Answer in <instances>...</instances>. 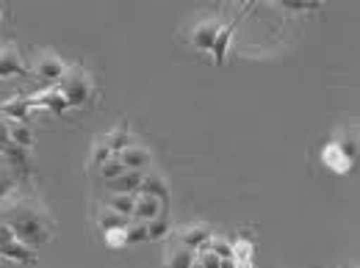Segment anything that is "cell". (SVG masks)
I'll return each mask as SVG.
<instances>
[{
    "label": "cell",
    "instance_id": "6da1fadb",
    "mask_svg": "<svg viewBox=\"0 0 360 268\" xmlns=\"http://www.w3.org/2000/svg\"><path fill=\"white\" fill-rule=\"evenodd\" d=\"M0 222L6 224L20 243L28 249H42L56 235V222L45 208V202L34 196H8L0 202Z\"/></svg>",
    "mask_w": 360,
    "mask_h": 268
},
{
    "label": "cell",
    "instance_id": "7a4b0ae2",
    "mask_svg": "<svg viewBox=\"0 0 360 268\" xmlns=\"http://www.w3.org/2000/svg\"><path fill=\"white\" fill-rule=\"evenodd\" d=\"M58 91L64 94V100H67L70 108H84L91 100V91H94L91 75L81 64H72V67H67L64 78L58 81Z\"/></svg>",
    "mask_w": 360,
    "mask_h": 268
},
{
    "label": "cell",
    "instance_id": "3957f363",
    "mask_svg": "<svg viewBox=\"0 0 360 268\" xmlns=\"http://www.w3.org/2000/svg\"><path fill=\"white\" fill-rule=\"evenodd\" d=\"M219 31H222V20L214 17V14H205V17H197V20L186 28L183 39L191 47H197V50L205 53V50H214V42H217Z\"/></svg>",
    "mask_w": 360,
    "mask_h": 268
},
{
    "label": "cell",
    "instance_id": "277c9868",
    "mask_svg": "<svg viewBox=\"0 0 360 268\" xmlns=\"http://www.w3.org/2000/svg\"><path fill=\"white\" fill-rule=\"evenodd\" d=\"M64 72H67V64H64L53 50H37V53H34L31 75H34L39 83H45L47 89H50L53 83H58V81L64 78Z\"/></svg>",
    "mask_w": 360,
    "mask_h": 268
},
{
    "label": "cell",
    "instance_id": "5b68a950",
    "mask_svg": "<svg viewBox=\"0 0 360 268\" xmlns=\"http://www.w3.org/2000/svg\"><path fill=\"white\" fill-rule=\"evenodd\" d=\"M0 257H3V260H14V263H25V266L37 263V252L28 249L25 243H20V241L14 238V232L3 222H0Z\"/></svg>",
    "mask_w": 360,
    "mask_h": 268
},
{
    "label": "cell",
    "instance_id": "8992f818",
    "mask_svg": "<svg viewBox=\"0 0 360 268\" xmlns=\"http://www.w3.org/2000/svg\"><path fill=\"white\" fill-rule=\"evenodd\" d=\"M28 75H31V69L17 45L8 42L0 47V78H28Z\"/></svg>",
    "mask_w": 360,
    "mask_h": 268
},
{
    "label": "cell",
    "instance_id": "52a82bcc",
    "mask_svg": "<svg viewBox=\"0 0 360 268\" xmlns=\"http://www.w3.org/2000/svg\"><path fill=\"white\" fill-rule=\"evenodd\" d=\"M211 238H214V229H211L208 224H188V227L178 229V243L186 246V249H191V252L205 249V243H208Z\"/></svg>",
    "mask_w": 360,
    "mask_h": 268
},
{
    "label": "cell",
    "instance_id": "ba28073f",
    "mask_svg": "<svg viewBox=\"0 0 360 268\" xmlns=\"http://www.w3.org/2000/svg\"><path fill=\"white\" fill-rule=\"evenodd\" d=\"M161 216H167V205L161 202V199H155V196H144V194H139L136 196V208H134V216H131V222H155V219H161Z\"/></svg>",
    "mask_w": 360,
    "mask_h": 268
},
{
    "label": "cell",
    "instance_id": "9c48e42d",
    "mask_svg": "<svg viewBox=\"0 0 360 268\" xmlns=\"http://www.w3.org/2000/svg\"><path fill=\"white\" fill-rule=\"evenodd\" d=\"M117 158H120V163H122L128 172H147V169H150V163H153L150 149H147V147H141V144H128Z\"/></svg>",
    "mask_w": 360,
    "mask_h": 268
},
{
    "label": "cell",
    "instance_id": "30bf717a",
    "mask_svg": "<svg viewBox=\"0 0 360 268\" xmlns=\"http://www.w3.org/2000/svg\"><path fill=\"white\" fill-rule=\"evenodd\" d=\"M0 114H6L8 119H14V122H22V125H28V119L34 116V105H31V94H14V100H8V102H3L0 105Z\"/></svg>",
    "mask_w": 360,
    "mask_h": 268
},
{
    "label": "cell",
    "instance_id": "8fae6325",
    "mask_svg": "<svg viewBox=\"0 0 360 268\" xmlns=\"http://www.w3.org/2000/svg\"><path fill=\"white\" fill-rule=\"evenodd\" d=\"M139 194H144V196H155V199H161V202L167 205V202H169V182L164 180V175L147 169V172H144V180H141Z\"/></svg>",
    "mask_w": 360,
    "mask_h": 268
},
{
    "label": "cell",
    "instance_id": "7c38bea8",
    "mask_svg": "<svg viewBox=\"0 0 360 268\" xmlns=\"http://www.w3.org/2000/svg\"><path fill=\"white\" fill-rule=\"evenodd\" d=\"M31 105L34 108H50L53 114H64L70 105H67V100H64V94L58 91V86H50V89H45L42 94H31Z\"/></svg>",
    "mask_w": 360,
    "mask_h": 268
},
{
    "label": "cell",
    "instance_id": "4fadbf2b",
    "mask_svg": "<svg viewBox=\"0 0 360 268\" xmlns=\"http://www.w3.org/2000/svg\"><path fill=\"white\" fill-rule=\"evenodd\" d=\"M244 14H247V8H244V11H238L227 25H222V31H219V36H217V42H214V50H211V53H214V61H217L219 67L225 64L227 47H230V36L236 34V25L241 22V17H244Z\"/></svg>",
    "mask_w": 360,
    "mask_h": 268
},
{
    "label": "cell",
    "instance_id": "5bb4252c",
    "mask_svg": "<svg viewBox=\"0 0 360 268\" xmlns=\"http://www.w3.org/2000/svg\"><path fill=\"white\" fill-rule=\"evenodd\" d=\"M141 180H144V172H122L117 180H108L105 188L108 194H139L141 188Z\"/></svg>",
    "mask_w": 360,
    "mask_h": 268
},
{
    "label": "cell",
    "instance_id": "9a60e30c",
    "mask_svg": "<svg viewBox=\"0 0 360 268\" xmlns=\"http://www.w3.org/2000/svg\"><path fill=\"white\" fill-rule=\"evenodd\" d=\"M94 222H97V229L105 235V232H114V229H125V227L131 224V219H125V216H120V213H114L111 208L103 205V208L97 210Z\"/></svg>",
    "mask_w": 360,
    "mask_h": 268
},
{
    "label": "cell",
    "instance_id": "2e32d148",
    "mask_svg": "<svg viewBox=\"0 0 360 268\" xmlns=\"http://www.w3.org/2000/svg\"><path fill=\"white\" fill-rule=\"evenodd\" d=\"M103 138H105V144H108V149H111L114 155H120L128 144H134V135H131V128H128V122H125V119H122V122H120V125H117L108 135H103Z\"/></svg>",
    "mask_w": 360,
    "mask_h": 268
},
{
    "label": "cell",
    "instance_id": "e0dca14e",
    "mask_svg": "<svg viewBox=\"0 0 360 268\" xmlns=\"http://www.w3.org/2000/svg\"><path fill=\"white\" fill-rule=\"evenodd\" d=\"M194 255H197V252H191V249H186V246H180V243H172V246L167 249V260H164V266L167 268H191Z\"/></svg>",
    "mask_w": 360,
    "mask_h": 268
},
{
    "label": "cell",
    "instance_id": "ac0fdd59",
    "mask_svg": "<svg viewBox=\"0 0 360 268\" xmlns=\"http://www.w3.org/2000/svg\"><path fill=\"white\" fill-rule=\"evenodd\" d=\"M136 196H139V194H136ZM136 196L134 194H111V196L105 199V208H111L114 213L131 219V216H134V208H136Z\"/></svg>",
    "mask_w": 360,
    "mask_h": 268
},
{
    "label": "cell",
    "instance_id": "d6986e66",
    "mask_svg": "<svg viewBox=\"0 0 360 268\" xmlns=\"http://www.w3.org/2000/svg\"><path fill=\"white\" fill-rule=\"evenodd\" d=\"M321 161L330 166V169H335V172H347L349 166H352V161L335 147V144H327L324 147V152H321Z\"/></svg>",
    "mask_w": 360,
    "mask_h": 268
},
{
    "label": "cell",
    "instance_id": "ffe728a7",
    "mask_svg": "<svg viewBox=\"0 0 360 268\" xmlns=\"http://www.w3.org/2000/svg\"><path fill=\"white\" fill-rule=\"evenodd\" d=\"M20 182H22V180L17 177V175L3 163V166H0V202H6L8 196H14L17 188H20Z\"/></svg>",
    "mask_w": 360,
    "mask_h": 268
},
{
    "label": "cell",
    "instance_id": "44dd1931",
    "mask_svg": "<svg viewBox=\"0 0 360 268\" xmlns=\"http://www.w3.org/2000/svg\"><path fill=\"white\" fill-rule=\"evenodd\" d=\"M114 158V152L108 149V144H105V138H97L94 144H91V155H89V163H91V169L97 172L105 161H111Z\"/></svg>",
    "mask_w": 360,
    "mask_h": 268
},
{
    "label": "cell",
    "instance_id": "7402d4cb",
    "mask_svg": "<svg viewBox=\"0 0 360 268\" xmlns=\"http://www.w3.org/2000/svg\"><path fill=\"white\" fill-rule=\"evenodd\" d=\"M8 130H11V144H17V147H22V149H28V147L34 144V133H31L28 125H22V122H8Z\"/></svg>",
    "mask_w": 360,
    "mask_h": 268
},
{
    "label": "cell",
    "instance_id": "603a6c76",
    "mask_svg": "<svg viewBox=\"0 0 360 268\" xmlns=\"http://www.w3.org/2000/svg\"><path fill=\"white\" fill-rule=\"evenodd\" d=\"M122 172H128V169H125V166L120 163V158L114 155L111 161H105V163L97 169V177L103 180V182H108V180H117L120 175H122Z\"/></svg>",
    "mask_w": 360,
    "mask_h": 268
},
{
    "label": "cell",
    "instance_id": "cb8c5ba5",
    "mask_svg": "<svg viewBox=\"0 0 360 268\" xmlns=\"http://www.w3.org/2000/svg\"><path fill=\"white\" fill-rule=\"evenodd\" d=\"M125 241H128V246H136V243H144V241H150L147 238V224L144 222H131L125 227Z\"/></svg>",
    "mask_w": 360,
    "mask_h": 268
},
{
    "label": "cell",
    "instance_id": "d4e9b609",
    "mask_svg": "<svg viewBox=\"0 0 360 268\" xmlns=\"http://www.w3.org/2000/svg\"><path fill=\"white\" fill-rule=\"evenodd\" d=\"M169 222H167V216H161V219H155V222H147V238L150 241H161L164 235H169Z\"/></svg>",
    "mask_w": 360,
    "mask_h": 268
},
{
    "label": "cell",
    "instance_id": "484cf974",
    "mask_svg": "<svg viewBox=\"0 0 360 268\" xmlns=\"http://www.w3.org/2000/svg\"><path fill=\"white\" fill-rule=\"evenodd\" d=\"M103 241H105V246H111V249H125V246H128V241H125V229L105 232V235H103Z\"/></svg>",
    "mask_w": 360,
    "mask_h": 268
},
{
    "label": "cell",
    "instance_id": "4316f807",
    "mask_svg": "<svg viewBox=\"0 0 360 268\" xmlns=\"http://www.w3.org/2000/svg\"><path fill=\"white\" fill-rule=\"evenodd\" d=\"M8 144H11V130H8V122H6V119H0V152H3Z\"/></svg>",
    "mask_w": 360,
    "mask_h": 268
},
{
    "label": "cell",
    "instance_id": "83f0119b",
    "mask_svg": "<svg viewBox=\"0 0 360 268\" xmlns=\"http://www.w3.org/2000/svg\"><path fill=\"white\" fill-rule=\"evenodd\" d=\"M285 8H291V11H311V8H316V3H285Z\"/></svg>",
    "mask_w": 360,
    "mask_h": 268
},
{
    "label": "cell",
    "instance_id": "f1b7e54d",
    "mask_svg": "<svg viewBox=\"0 0 360 268\" xmlns=\"http://www.w3.org/2000/svg\"><path fill=\"white\" fill-rule=\"evenodd\" d=\"M191 268H202V263L197 260V255H194V263H191Z\"/></svg>",
    "mask_w": 360,
    "mask_h": 268
},
{
    "label": "cell",
    "instance_id": "f546056e",
    "mask_svg": "<svg viewBox=\"0 0 360 268\" xmlns=\"http://www.w3.org/2000/svg\"><path fill=\"white\" fill-rule=\"evenodd\" d=\"M3 163H6V161H3V155H0V166H3Z\"/></svg>",
    "mask_w": 360,
    "mask_h": 268
},
{
    "label": "cell",
    "instance_id": "4dcf8cb0",
    "mask_svg": "<svg viewBox=\"0 0 360 268\" xmlns=\"http://www.w3.org/2000/svg\"><path fill=\"white\" fill-rule=\"evenodd\" d=\"M0 17H3V14H0Z\"/></svg>",
    "mask_w": 360,
    "mask_h": 268
}]
</instances>
